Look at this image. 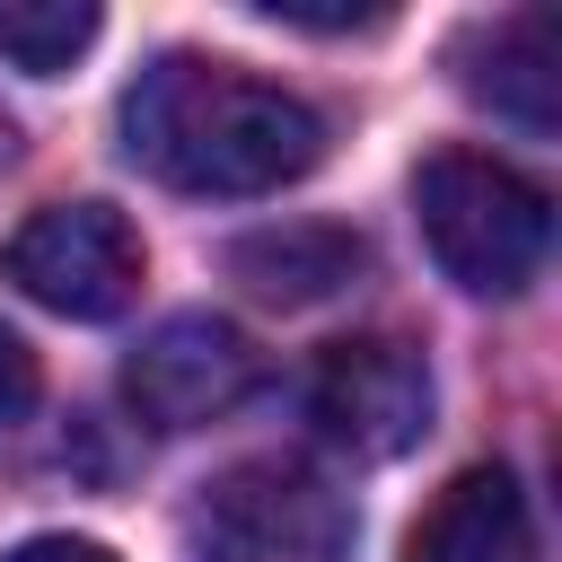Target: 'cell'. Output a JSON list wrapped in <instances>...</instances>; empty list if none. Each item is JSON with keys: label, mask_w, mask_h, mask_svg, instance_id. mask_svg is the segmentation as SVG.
Here are the masks:
<instances>
[{"label": "cell", "mask_w": 562, "mask_h": 562, "mask_svg": "<svg viewBox=\"0 0 562 562\" xmlns=\"http://www.w3.org/2000/svg\"><path fill=\"white\" fill-rule=\"evenodd\" d=\"M123 149L176 193H281L325 158V114L211 53H158L123 88Z\"/></svg>", "instance_id": "cell-1"}, {"label": "cell", "mask_w": 562, "mask_h": 562, "mask_svg": "<svg viewBox=\"0 0 562 562\" xmlns=\"http://www.w3.org/2000/svg\"><path fill=\"white\" fill-rule=\"evenodd\" d=\"M413 220L422 246L439 255V272L474 299H509L544 272L553 246V202L544 184H527L518 167L483 158V149H439L413 176Z\"/></svg>", "instance_id": "cell-2"}, {"label": "cell", "mask_w": 562, "mask_h": 562, "mask_svg": "<svg viewBox=\"0 0 562 562\" xmlns=\"http://www.w3.org/2000/svg\"><path fill=\"white\" fill-rule=\"evenodd\" d=\"M184 562H351V509L307 465H228L184 518Z\"/></svg>", "instance_id": "cell-3"}, {"label": "cell", "mask_w": 562, "mask_h": 562, "mask_svg": "<svg viewBox=\"0 0 562 562\" xmlns=\"http://www.w3.org/2000/svg\"><path fill=\"white\" fill-rule=\"evenodd\" d=\"M0 272L35 307H53L70 325H105L140 299V237L105 202H53L0 246Z\"/></svg>", "instance_id": "cell-4"}, {"label": "cell", "mask_w": 562, "mask_h": 562, "mask_svg": "<svg viewBox=\"0 0 562 562\" xmlns=\"http://www.w3.org/2000/svg\"><path fill=\"white\" fill-rule=\"evenodd\" d=\"M307 422L342 448V457H404L430 430V369L413 342L395 334H351L316 360L307 378Z\"/></svg>", "instance_id": "cell-5"}, {"label": "cell", "mask_w": 562, "mask_h": 562, "mask_svg": "<svg viewBox=\"0 0 562 562\" xmlns=\"http://www.w3.org/2000/svg\"><path fill=\"white\" fill-rule=\"evenodd\" d=\"M255 386V342L228 316H167L123 360V404L149 430H202Z\"/></svg>", "instance_id": "cell-6"}, {"label": "cell", "mask_w": 562, "mask_h": 562, "mask_svg": "<svg viewBox=\"0 0 562 562\" xmlns=\"http://www.w3.org/2000/svg\"><path fill=\"white\" fill-rule=\"evenodd\" d=\"M404 562H536L527 492L509 483V465H465V474L422 509Z\"/></svg>", "instance_id": "cell-7"}, {"label": "cell", "mask_w": 562, "mask_h": 562, "mask_svg": "<svg viewBox=\"0 0 562 562\" xmlns=\"http://www.w3.org/2000/svg\"><path fill=\"white\" fill-rule=\"evenodd\" d=\"M465 88L492 114H509L518 132H553V9L492 18L465 44Z\"/></svg>", "instance_id": "cell-8"}, {"label": "cell", "mask_w": 562, "mask_h": 562, "mask_svg": "<svg viewBox=\"0 0 562 562\" xmlns=\"http://www.w3.org/2000/svg\"><path fill=\"white\" fill-rule=\"evenodd\" d=\"M228 272L272 299V307H307V299H334L351 272H360V237L351 228H316V220H290V228H263V237H237L228 246Z\"/></svg>", "instance_id": "cell-9"}, {"label": "cell", "mask_w": 562, "mask_h": 562, "mask_svg": "<svg viewBox=\"0 0 562 562\" xmlns=\"http://www.w3.org/2000/svg\"><path fill=\"white\" fill-rule=\"evenodd\" d=\"M97 44V9L88 0H0V53L35 79L70 70L79 53Z\"/></svg>", "instance_id": "cell-10"}, {"label": "cell", "mask_w": 562, "mask_h": 562, "mask_svg": "<svg viewBox=\"0 0 562 562\" xmlns=\"http://www.w3.org/2000/svg\"><path fill=\"white\" fill-rule=\"evenodd\" d=\"M272 26H316V35H351V26H378L386 9H342V0H255Z\"/></svg>", "instance_id": "cell-11"}, {"label": "cell", "mask_w": 562, "mask_h": 562, "mask_svg": "<svg viewBox=\"0 0 562 562\" xmlns=\"http://www.w3.org/2000/svg\"><path fill=\"white\" fill-rule=\"evenodd\" d=\"M26 404H35V351L0 325V430H9V422H26Z\"/></svg>", "instance_id": "cell-12"}, {"label": "cell", "mask_w": 562, "mask_h": 562, "mask_svg": "<svg viewBox=\"0 0 562 562\" xmlns=\"http://www.w3.org/2000/svg\"><path fill=\"white\" fill-rule=\"evenodd\" d=\"M0 562H114V553L88 544V536H26V544H9Z\"/></svg>", "instance_id": "cell-13"}, {"label": "cell", "mask_w": 562, "mask_h": 562, "mask_svg": "<svg viewBox=\"0 0 562 562\" xmlns=\"http://www.w3.org/2000/svg\"><path fill=\"white\" fill-rule=\"evenodd\" d=\"M9 149H18V132H9V114H0V167H9Z\"/></svg>", "instance_id": "cell-14"}]
</instances>
